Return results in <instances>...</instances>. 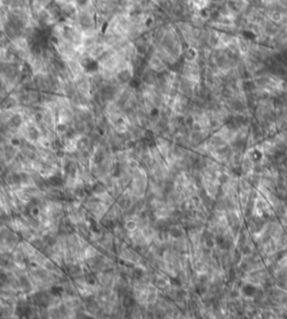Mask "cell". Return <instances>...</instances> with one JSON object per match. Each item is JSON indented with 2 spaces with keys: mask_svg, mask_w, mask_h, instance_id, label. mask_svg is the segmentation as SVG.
<instances>
[{
  "mask_svg": "<svg viewBox=\"0 0 287 319\" xmlns=\"http://www.w3.org/2000/svg\"><path fill=\"white\" fill-rule=\"evenodd\" d=\"M147 66L151 71H154L156 74H158V75L165 73L166 71H168V66L164 63L163 60H160L158 56L153 54V53L149 55V58L147 61Z\"/></svg>",
  "mask_w": 287,
  "mask_h": 319,
  "instance_id": "1",
  "label": "cell"
}]
</instances>
